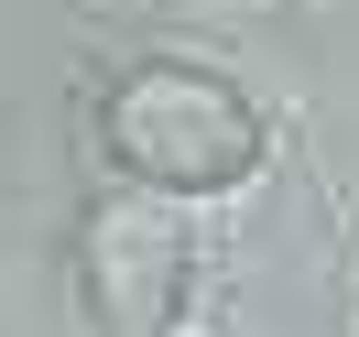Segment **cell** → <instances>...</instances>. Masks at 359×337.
I'll use <instances>...</instances> for the list:
<instances>
[{
  "label": "cell",
  "mask_w": 359,
  "mask_h": 337,
  "mask_svg": "<svg viewBox=\"0 0 359 337\" xmlns=\"http://www.w3.org/2000/svg\"><path fill=\"white\" fill-rule=\"evenodd\" d=\"M98 153L142 196H218L262 163V109L196 55H142L98 98Z\"/></svg>",
  "instance_id": "cell-1"
},
{
  "label": "cell",
  "mask_w": 359,
  "mask_h": 337,
  "mask_svg": "<svg viewBox=\"0 0 359 337\" xmlns=\"http://www.w3.org/2000/svg\"><path fill=\"white\" fill-rule=\"evenodd\" d=\"M88 315L109 337H163L185 315V283H196V240H185V218H175V196H109L88 218Z\"/></svg>",
  "instance_id": "cell-2"
}]
</instances>
